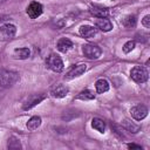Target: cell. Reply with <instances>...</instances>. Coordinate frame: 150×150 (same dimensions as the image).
<instances>
[{"label":"cell","mask_w":150,"mask_h":150,"mask_svg":"<svg viewBox=\"0 0 150 150\" xmlns=\"http://www.w3.org/2000/svg\"><path fill=\"white\" fill-rule=\"evenodd\" d=\"M19 74L13 70L1 69L0 70V87L9 88L19 81Z\"/></svg>","instance_id":"1"},{"label":"cell","mask_w":150,"mask_h":150,"mask_svg":"<svg viewBox=\"0 0 150 150\" xmlns=\"http://www.w3.org/2000/svg\"><path fill=\"white\" fill-rule=\"evenodd\" d=\"M130 76L131 79L136 82V83H144L148 77H149V74H148V70L144 68V67H141V66H136L131 69L130 71Z\"/></svg>","instance_id":"2"},{"label":"cell","mask_w":150,"mask_h":150,"mask_svg":"<svg viewBox=\"0 0 150 150\" xmlns=\"http://www.w3.org/2000/svg\"><path fill=\"white\" fill-rule=\"evenodd\" d=\"M46 66L52 69L53 71H56V73H60L62 69H63V62L61 60V57L56 54H50L47 60H46Z\"/></svg>","instance_id":"3"},{"label":"cell","mask_w":150,"mask_h":150,"mask_svg":"<svg viewBox=\"0 0 150 150\" xmlns=\"http://www.w3.org/2000/svg\"><path fill=\"white\" fill-rule=\"evenodd\" d=\"M82 52H83L84 56L88 57V59H90V60H96L102 54V50H101L100 47H97L95 45H89V43L88 45H84L82 47Z\"/></svg>","instance_id":"4"},{"label":"cell","mask_w":150,"mask_h":150,"mask_svg":"<svg viewBox=\"0 0 150 150\" xmlns=\"http://www.w3.org/2000/svg\"><path fill=\"white\" fill-rule=\"evenodd\" d=\"M45 98H46V95L45 94H33V95L28 96L25 100V102L22 104V109L23 110L32 109L33 107H35L36 104H39L40 102H42Z\"/></svg>","instance_id":"5"},{"label":"cell","mask_w":150,"mask_h":150,"mask_svg":"<svg viewBox=\"0 0 150 150\" xmlns=\"http://www.w3.org/2000/svg\"><path fill=\"white\" fill-rule=\"evenodd\" d=\"M16 33V28L12 23H6L0 27V39L1 40H11Z\"/></svg>","instance_id":"6"},{"label":"cell","mask_w":150,"mask_h":150,"mask_svg":"<svg viewBox=\"0 0 150 150\" xmlns=\"http://www.w3.org/2000/svg\"><path fill=\"white\" fill-rule=\"evenodd\" d=\"M42 11H43L42 5L40 2H36V1L30 2L26 9V12L30 19H36L38 16H40L42 14Z\"/></svg>","instance_id":"7"},{"label":"cell","mask_w":150,"mask_h":150,"mask_svg":"<svg viewBox=\"0 0 150 150\" xmlns=\"http://www.w3.org/2000/svg\"><path fill=\"white\" fill-rule=\"evenodd\" d=\"M130 112H131V116H132L134 120L142 121L148 115V108L145 105H143V104H137V105H135V107L131 108Z\"/></svg>","instance_id":"8"},{"label":"cell","mask_w":150,"mask_h":150,"mask_svg":"<svg viewBox=\"0 0 150 150\" xmlns=\"http://www.w3.org/2000/svg\"><path fill=\"white\" fill-rule=\"evenodd\" d=\"M87 69V64L86 63H80V64H76L74 66L68 73H67V79H74V77H77L80 75H82Z\"/></svg>","instance_id":"9"},{"label":"cell","mask_w":150,"mask_h":150,"mask_svg":"<svg viewBox=\"0 0 150 150\" xmlns=\"http://www.w3.org/2000/svg\"><path fill=\"white\" fill-rule=\"evenodd\" d=\"M68 94V88L63 84H56L50 89V95L56 98H62Z\"/></svg>","instance_id":"10"},{"label":"cell","mask_w":150,"mask_h":150,"mask_svg":"<svg viewBox=\"0 0 150 150\" xmlns=\"http://www.w3.org/2000/svg\"><path fill=\"white\" fill-rule=\"evenodd\" d=\"M96 27L100 28L102 32H109L112 29V23L107 18H100L96 21Z\"/></svg>","instance_id":"11"},{"label":"cell","mask_w":150,"mask_h":150,"mask_svg":"<svg viewBox=\"0 0 150 150\" xmlns=\"http://www.w3.org/2000/svg\"><path fill=\"white\" fill-rule=\"evenodd\" d=\"M71 47H73V42H71L69 39L62 38V39H60V40L57 41V49H59L61 53L68 52Z\"/></svg>","instance_id":"12"},{"label":"cell","mask_w":150,"mask_h":150,"mask_svg":"<svg viewBox=\"0 0 150 150\" xmlns=\"http://www.w3.org/2000/svg\"><path fill=\"white\" fill-rule=\"evenodd\" d=\"M80 34L83 36V38H93L95 34H96V29L93 27V26H88V25H84V26H81L80 27Z\"/></svg>","instance_id":"13"},{"label":"cell","mask_w":150,"mask_h":150,"mask_svg":"<svg viewBox=\"0 0 150 150\" xmlns=\"http://www.w3.org/2000/svg\"><path fill=\"white\" fill-rule=\"evenodd\" d=\"M90 14L91 15H94L95 18H107L108 15H109V11L107 9V8H103V7H97V6H95V7H91V9H90Z\"/></svg>","instance_id":"14"},{"label":"cell","mask_w":150,"mask_h":150,"mask_svg":"<svg viewBox=\"0 0 150 150\" xmlns=\"http://www.w3.org/2000/svg\"><path fill=\"white\" fill-rule=\"evenodd\" d=\"M95 88H96V91L98 94H103V93L109 90V82L105 79H100V80L96 81Z\"/></svg>","instance_id":"15"},{"label":"cell","mask_w":150,"mask_h":150,"mask_svg":"<svg viewBox=\"0 0 150 150\" xmlns=\"http://www.w3.org/2000/svg\"><path fill=\"white\" fill-rule=\"evenodd\" d=\"M91 127L101 134H103L105 131V123L103 122V120H101L98 117H94L91 120Z\"/></svg>","instance_id":"16"},{"label":"cell","mask_w":150,"mask_h":150,"mask_svg":"<svg viewBox=\"0 0 150 150\" xmlns=\"http://www.w3.org/2000/svg\"><path fill=\"white\" fill-rule=\"evenodd\" d=\"M41 125V117L40 116H33L28 120L27 122V128L28 130H35Z\"/></svg>","instance_id":"17"},{"label":"cell","mask_w":150,"mask_h":150,"mask_svg":"<svg viewBox=\"0 0 150 150\" xmlns=\"http://www.w3.org/2000/svg\"><path fill=\"white\" fill-rule=\"evenodd\" d=\"M30 52L28 48H15L14 49V56L16 59H20V60H25L29 56Z\"/></svg>","instance_id":"18"},{"label":"cell","mask_w":150,"mask_h":150,"mask_svg":"<svg viewBox=\"0 0 150 150\" xmlns=\"http://www.w3.org/2000/svg\"><path fill=\"white\" fill-rule=\"evenodd\" d=\"M7 148L11 149V150H18V149H21V143L19 141V138H16L15 136H12L8 138V142H7Z\"/></svg>","instance_id":"19"},{"label":"cell","mask_w":150,"mask_h":150,"mask_svg":"<svg viewBox=\"0 0 150 150\" xmlns=\"http://www.w3.org/2000/svg\"><path fill=\"white\" fill-rule=\"evenodd\" d=\"M76 98L82 100V101H88V100L95 98V94H94L91 90H89V89H84V90H82V91L76 96Z\"/></svg>","instance_id":"20"},{"label":"cell","mask_w":150,"mask_h":150,"mask_svg":"<svg viewBox=\"0 0 150 150\" xmlns=\"http://www.w3.org/2000/svg\"><path fill=\"white\" fill-rule=\"evenodd\" d=\"M122 124H123L124 129H125V130H128L129 132L136 134V132L139 130V127H138V125H136V124H134V123H131L129 120H124V121L122 122Z\"/></svg>","instance_id":"21"},{"label":"cell","mask_w":150,"mask_h":150,"mask_svg":"<svg viewBox=\"0 0 150 150\" xmlns=\"http://www.w3.org/2000/svg\"><path fill=\"white\" fill-rule=\"evenodd\" d=\"M136 16L135 15H128L123 19V25L127 28H134L136 26Z\"/></svg>","instance_id":"22"},{"label":"cell","mask_w":150,"mask_h":150,"mask_svg":"<svg viewBox=\"0 0 150 150\" xmlns=\"http://www.w3.org/2000/svg\"><path fill=\"white\" fill-rule=\"evenodd\" d=\"M135 48V41H128L123 46V52L124 53H130Z\"/></svg>","instance_id":"23"},{"label":"cell","mask_w":150,"mask_h":150,"mask_svg":"<svg viewBox=\"0 0 150 150\" xmlns=\"http://www.w3.org/2000/svg\"><path fill=\"white\" fill-rule=\"evenodd\" d=\"M142 25L145 27V28H149L150 27V15H145L142 20Z\"/></svg>","instance_id":"24"},{"label":"cell","mask_w":150,"mask_h":150,"mask_svg":"<svg viewBox=\"0 0 150 150\" xmlns=\"http://www.w3.org/2000/svg\"><path fill=\"white\" fill-rule=\"evenodd\" d=\"M128 148L129 149H142V146L141 145H137V144H128Z\"/></svg>","instance_id":"25"},{"label":"cell","mask_w":150,"mask_h":150,"mask_svg":"<svg viewBox=\"0 0 150 150\" xmlns=\"http://www.w3.org/2000/svg\"><path fill=\"white\" fill-rule=\"evenodd\" d=\"M6 0H0V4H2V2H5Z\"/></svg>","instance_id":"26"}]
</instances>
